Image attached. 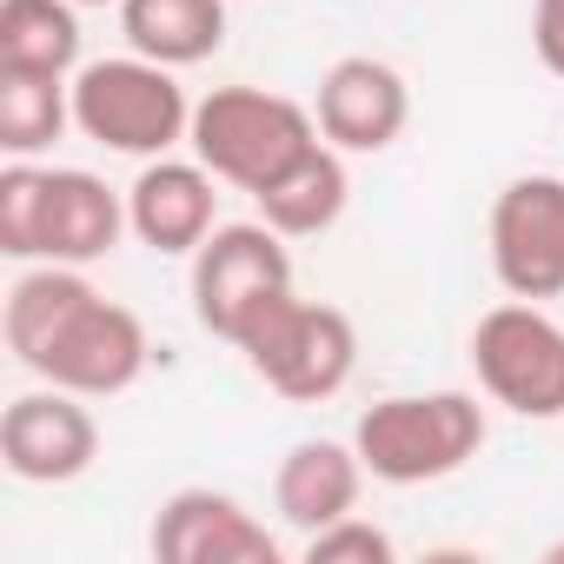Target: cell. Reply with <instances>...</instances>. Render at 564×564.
<instances>
[{
  "instance_id": "2e32d148",
  "label": "cell",
  "mask_w": 564,
  "mask_h": 564,
  "mask_svg": "<svg viewBox=\"0 0 564 564\" xmlns=\"http://www.w3.org/2000/svg\"><path fill=\"white\" fill-rule=\"evenodd\" d=\"M120 34L160 67H199L226 47V0H120Z\"/></svg>"
},
{
  "instance_id": "4fadbf2b",
  "label": "cell",
  "mask_w": 564,
  "mask_h": 564,
  "mask_svg": "<svg viewBox=\"0 0 564 564\" xmlns=\"http://www.w3.org/2000/svg\"><path fill=\"white\" fill-rule=\"evenodd\" d=\"M213 206H219L213 173L199 160H166L160 153L127 193V226L153 252H199L206 232H213Z\"/></svg>"
},
{
  "instance_id": "7a4b0ae2",
  "label": "cell",
  "mask_w": 564,
  "mask_h": 564,
  "mask_svg": "<svg viewBox=\"0 0 564 564\" xmlns=\"http://www.w3.org/2000/svg\"><path fill=\"white\" fill-rule=\"evenodd\" d=\"M120 232H127V199L80 166L14 160L0 173V252L8 259L94 265L120 246Z\"/></svg>"
},
{
  "instance_id": "44dd1931",
  "label": "cell",
  "mask_w": 564,
  "mask_h": 564,
  "mask_svg": "<svg viewBox=\"0 0 564 564\" xmlns=\"http://www.w3.org/2000/svg\"><path fill=\"white\" fill-rule=\"evenodd\" d=\"M74 8H120V0H74Z\"/></svg>"
},
{
  "instance_id": "277c9868",
  "label": "cell",
  "mask_w": 564,
  "mask_h": 564,
  "mask_svg": "<svg viewBox=\"0 0 564 564\" xmlns=\"http://www.w3.org/2000/svg\"><path fill=\"white\" fill-rule=\"evenodd\" d=\"M352 445L379 485H432L478 458L485 405L471 392H399L359 412Z\"/></svg>"
},
{
  "instance_id": "ba28073f",
  "label": "cell",
  "mask_w": 564,
  "mask_h": 564,
  "mask_svg": "<svg viewBox=\"0 0 564 564\" xmlns=\"http://www.w3.org/2000/svg\"><path fill=\"white\" fill-rule=\"evenodd\" d=\"M478 386L518 419H564V326L531 306L505 300L471 326Z\"/></svg>"
},
{
  "instance_id": "5bb4252c",
  "label": "cell",
  "mask_w": 564,
  "mask_h": 564,
  "mask_svg": "<svg viewBox=\"0 0 564 564\" xmlns=\"http://www.w3.org/2000/svg\"><path fill=\"white\" fill-rule=\"evenodd\" d=\"M366 478H372V471H366L359 445H339V438H300L286 458H279V471H272V505H279V518H286L293 531L313 538V531L352 518Z\"/></svg>"
},
{
  "instance_id": "8fae6325",
  "label": "cell",
  "mask_w": 564,
  "mask_h": 564,
  "mask_svg": "<svg viewBox=\"0 0 564 564\" xmlns=\"http://www.w3.org/2000/svg\"><path fill=\"white\" fill-rule=\"evenodd\" d=\"M147 544H153L160 564H279V557H286V551H279V538L232 491H213V485L173 491L153 511Z\"/></svg>"
},
{
  "instance_id": "5b68a950",
  "label": "cell",
  "mask_w": 564,
  "mask_h": 564,
  "mask_svg": "<svg viewBox=\"0 0 564 564\" xmlns=\"http://www.w3.org/2000/svg\"><path fill=\"white\" fill-rule=\"evenodd\" d=\"M74 127L107 153L160 160L193 133V107L173 67L147 54H120V61H94L74 74Z\"/></svg>"
},
{
  "instance_id": "d6986e66",
  "label": "cell",
  "mask_w": 564,
  "mask_h": 564,
  "mask_svg": "<svg viewBox=\"0 0 564 564\" xmlns=\"http://www.w3.org/2000/svg\"><path fill=\"white\" fill-rule=\"evenodd\" d=\"M392 557H399V544L366 518H339L306 538V564H392Z\"/></svg>"
},
{
  "instance_id": "8992f818",
  "label": "cell",
  "mask_w": 564,
  "mask_h": 564,
  "mask_svg": "<svg viewBox=\"0 0 564 564\" xmlns=\"http://www.w3.org/2000/svg\"><path fill=\"white\" fill-rule=\"evenodd\" d=\"M246 366L279 392V399H293V405H326L333 392H346L352 366H359V333L339 306H319V300H272L246 339H239Z\"/></svg>"
},
{
  "instance_id": "9a60e30c",
  "label": "cell",
  "mask_w": 564,
  "mask_h": 564,
  "mask_svg": "<svg viewBox=\"0 0 564 564\" xmlns=\"http://www.w3.org/2000/svg\"><path fill=\"white\" fill-rule=\"evenodd\" d=\"M252 199H259V219H265L272 232L313 239V232H333V226H339V213H346V199H352V180H346L339 147L319 140L313 153H300L272 186H259Z\"/></svg>"
},
{
  "instance_id": "7c38bea8",
  "label": "cell",
  "mask_w": 564,
  "mask_h": 564,
  "mask_svg": "<svg viewBox=\"0 0 564 564\" xmlns=\"http://www.w3.org/2000/svg\"><path fill=\"white\" fill-rule=\"evenodd\" d=\"M313 120H319V133L339 153H386L405 133V120H412L405 74L386 67V61H372V54H346V61L326 67Z\"/></svg>"
},
{
  "instance_id": "30bf717a",
  "label": "cell",
  "mask_w": 564,
  "mask_h": 564,
  "mask_svg": "<svg viewBox=\"0 0 564 564\" xmlns=\"http://www.w3.org/2000/svg\"><path fill=\"white\" fill-rule=\"evenodd\" d=\"M0 458L21 485H74L100 458V425L80 392H21L0 412Z\"/></svg>"
},
{
  "instance_id": "52a82bcc",
  "label": "cell",
  "mask_w": 564,
  "mask_h": 564,
  "mask_svg": "<svg viewBox=\"0 0 564 564\" xmlns=\"http://www.w3.org/2000/svg\"><path fill=\"white\" fill-rule=\"evenodd\" d=\"M286 293H293V252L286 232H272L265 219L213 226L206 246L193 252V313L226 346H239L246 326Z\"/></svg>"
},
{
  "instance_id": "9c48e42d",
  "label": "cell",
  "mask_w": 564,
  "mask_h": 564,
  "mask_svg": "<svg viewBox=\"0 0 564 564\" xmlns=\"http://www.w3.org/2000/svg\"><path fill=\"white\" fill-rule=\"evenodd\" d=\"M491 272L511 300H564V173H524L491 199Z\"/></svg>"
},
{
  "instance_id": "3957f363",
  "label": "cell",
  "mask_w": 564,
  "mask_h": 564,
  "mask_svg": "<svg viewBox=\"0 0 564 564\" xmlns=\"http://www.w3.org/2000/svg\"><path fill=\"white\" fill-rule=\"evenodd\" d=\"M319 140L326 133H319V120L300 100L265 94V87H213L193 107V133H186L193 160L213 180L239 186V193L272 186L279 173H286L300 153H313Z\"/></svg>"
},
{
  "instance_id": "e0dca14e",
  "label": "cell",
  "mask_w": 564,
  "mask_h": 564,
  "mask_svg": "<svg viewBox=\"0 0 564 564\" xmlns=\"http://www.w3.org/2000/svg\"><path fill=\"white\" fill-rule=\"evenodd\" d=\"M80 14L74 0H0V74H74Z\"/></svg>"
},
{
  "instance_id": "6da1fadb",
  "label": "cell",
  "mask_w": 564,
  "mask_h": 564,
  "mask_svg": "<svg viewBox=\"0 0 564 564\" xmlns=\"http://www.w3.org/2000/svg\"><path fill=\"white\" fill-rule=\"evenodd\" d=\"M8 346L14 359L80 399H120L147 372V326L120 300H107L80 265H34L8 293Z\"/></svg>"
},
{
  "instance_id": "ffe728a7",
  "label": "cell",
  "mask_w": 564,
  "mask_h": 564,
  "mask_svg": "<svg viewBox=\"0 0 564 564\" xmlns=\"http://www.w3.org/2000/svg\"><path fill=\"white\" fill-rule=\"evenodd\" d=\"M531 47H538L544 74L564 80V0H538L531 8Z\"/></svg>"
},
{
  "instance_id": "ac0fdd59",
  "label": "cell",
  "mask_w": 564,
  "mask_h": 564,
  "mask_svg": "<svg viewBox=\"0 0 564 564\" xmlns=\"http://www.w3.org/2000/svg\"><path fill=\"white\" fill-rule=\"evenodd\" d=\"M74 127V87L61 74H0V147L14 160L47 153Z\"/></svg>"
}]
</instances>
